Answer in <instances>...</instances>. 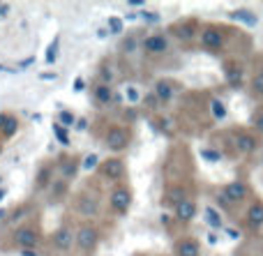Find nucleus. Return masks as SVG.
Instances as JSON below:
<instances>
[{"instance_id": "nucleus-18", "label": "nucleus", "mask_w": 263, "mask_h": 256, "mask_svg": "<svg viewBox=\"0 0 263 256\" xmlns=\"http://www.w3.org/2000/svg\"><path fill=\"white\" fill-rule=\"evenodd\" d=\"M196 215H199V206H196L194 199H185L182 203H178L173 208V220L178 224H192L196 220Z\"/></svg>"}, {"instance_id": "nucleus-1", "label": "nucleus", "mask_w": 263, "mask_h": 256, "mask_svg": "<svg viewBox=\"0 0 263 256\" xmlns=\"http://www.w3.org/2000/svg\"><path fill=\"white\" fill-rule=\"evenodd\" d=\"M106 208V189L100 180L92 175L86 183H81L77 189H72L67 206H65V215L72 222H92L100 220L102 210Z\"/></svg>"}, {"instance_id": "nucleus-11", "label": "nucleus", "mask_w": 263, "mask_h": 256, "mask_svg": "<svg viewBox=\"0 0 263 256\" xmlns=\"http://www.w3.org/2000/svg\"><path fill=\"white\" fill-rule=\"evenodd\" d=\"M90 100H92V104H95V109H100V111L111 109V106L118 102L116 86H111V83H104V81H100V78H95V81L90 83Z\"/></svg>"}, {"instance_id": "nucleus-30", "label": "nucleus", "mask_w": 263, "mask_h": 256, "mask_svg": "<svg viewBox=\"0 0 263 256\" xmlns=\"http://www.w3.org/2000/svg\"><path fill=\"white\" fill-rule=\"evenodd\" d=\"M74 120H77V118H74L72 111H60V115H58V125H60V127H72Z\"/></svg>"}, {"instance_id": "nucleus-26", "label": "nucleus", "mask_w": 263, "mask_h": 256, "mask_svg": "<svg viewBox=\"0 0 263 256\" xmlns=\"http://www.w3.org/2000/svg\"><path fill=\"white\" fill-rule=\"evenodd\" d=\"M229 16H231L233 21H242L245 26H256V21H259L252 9H236V12H231Z\"/></svg>"}, {"instance_id": "nucleus-27", "label": "nucleus", "mask_w": 263, "mask_h": 256, "mask_svg": "<svg viewBox=\"0 0 263 256\" xmlns=\"http://www.w3.org/2000/svg\"><path fill=\"white\" fill-rule=\"evenodd\" d=\"M250 95L256 97V100H263V69L254 74V78H252L250 83Z\"/></svg>"}, {"instance_id": "nucleus-19", "label": "nucleus", "mask_w": 263, "mask_h": 256, "mask_svg": "<svg viewBox=\"0 0 263 256\" xmlns=\"http://www.w3.org/2000/svg\"><path fill=\"white\" fill-rule=\"evenodd\" d=\"M185 199H192L190 194H187V189H185V185H180V183H173V185H168L166 189H164V194H162V206H166V208H176L178 203H182Z\"/></svg>"}, {"instance_id": "nucleus-28", "label": "nucleus", "mask_w": 263, "mask_h": 256, "mask_svg": "<svg viewBox=\"0 0 263 256\" xmlns=\"http://www.w3.org/2000/svg\"><path fill=\"white\" fill-rule=\"evenodd\" d=\"M210 111H213L215 113V118H227V109H224V102L222 100H217V97H213V100H210Z\"/></svg>"}, {"instance_id": "nucleus-5", "label": "nucleus", "mask_w": 263, "mask_h": 256, "mask_svg": "<svg viewBox=\"0 0 263 256\" xmlns=\"http://www.w3.org/2000/svg\"><path fill=\"white\" fill-rule=\"evenodd\" d=\"M74 238H77V222L63 217V222H60L51 233H46V243H44L46 254L72 256L74 254Z\"/></svg>"}, {"instance_id": "nucleus-32", "label": "nucleus", "mask_w": 263, "mask_h": 256, "mask_svg": "<svg viewBox=\"0 0 263 256\" xmlns=\"http://www.w3.org/2000/svg\"><path fill=\"white\" fill-rule=\"evenodd\" d=\"M252 125H254L256 132L263 134V106H261V109L254 113V118H252Z\"/></svg>"}, {"instance_id": "nucleus-12", "label": "nucleus", "mask_w": 263, "mask_h": 256, "mask_svg": "<svg viewBox=\"0 0 263 256\" xmlns=\"http://www.w3.org/2000/svg\"><path fill=\"white\" fill-rule=\"evenodd\" d=\"M166 35L173 37L176 42H180V44H190V42H194L201 35L199 21L196 18H180V21L171 23L166 28Z\"/></svg>"}, {"instance_id": "nucleus-16", "label": "nucleus", "mask_w": 263, "mask_h": 256, "mask_svg": "<svg viewBox=\"0 0 263 256\" xmlns=\"http://www.w3.org/2000/svg\"><path fill=\"white\" fill-rule=\"evenodd\" d=\"M178 90H180V86H178L173 78H157L153 86V95L159 100V104L166 106L173 102V97L178 95Z\"/></svg>"}, {"instance_id": "nucleus-4", "label": "nucleus", "mask_w": 263, "mask_h": 256, "mask_svg": "<svg viewBox=\"0 0 263 256\" xmlns=\"http://www.w3.org/2000/svg\"><path fill=\"white\" fill-rule=\"evenodd\" d=\"M102 240H104V229L100 220L79 222L77 238H74V256H97Z\"/></svg>"}, {"instance_id": "nucleus-24", "label": "nucleus", "mask_w": 263, "mask_h": 256, "mask_svg": "<svg viewBox=\"0 0 263 256\" xmlns=\"http://www.w3.org/2000/svg\"><path fill=\"white\" fill-rule=\"evenodd\" d=\"M141 40H143V37H136V35L125 37L118 46L120 55H132V53H136V51H141Z\"/></svg>"}, {"instance_id": "nucleus-21", "label": "nucleus", "mask_w": 263, "mask_h": 256, "mask_svg": "<svg viewBox=\"0 0 263 256\" xmlns=\"http://www.w3.org/2000/svg\"><path fill=\"white\" fill-rule=\"evenodd\" d=\"M173 256H201V243L192 235L178 238L173 243Z\"/></svg>"}, {"instance_id": "nucleus-25", "label": "nucleus", "mask_w": 263, "mask_h": 256, "mask_svg": "<svg viewBox=\"0 0 263 256\" xmlns=\"http://www.w3.org/2000/svg\"><path fill=\"white\" fill-rule=\"evenodd\" d=\"M203 220H205V224H208L210 229H215V231H217V229H222V226H224L222 215H219V212L215 210L213 206H208V208H205V210H203Z\"/></svg>"}, {"instance_id": "nucleus-10", "label": "nucleus", "mask_w": 263, "mask_h": 256, "mask_svg": "<svg viewBox=\"0 0 263 256\" xmlns=\"http://www.w3.org/2000/svg\"><path fill=\"white\" fill-rule=\"evenodd\" d=\"M141 53L145 58H164L171 53V37L166 32H148L141 40Z\"/></svg>"}, {"instance_id": "nucleus-31", "label": "nucleus", "mask_w": 263, "mask_h": 256, "mask_svg": "<svg viewBox=\"0 0 263 256\" xmlns=\"http://www.w3.org/2000/svg\"><path fill=\"white\" fill-rule=\"evenodd\" d=\"M215 203H217V206H219V208H222V210H224V212H231V206H233V203H231V201H229V199H227V196H224V194H222V192H217V194H215Z\"/></svg>"}, {"instance_id": "nucleus-20", "label": "nucleus", "mask_w": 263, "mask_h": 256, "mask_svg": "<svg viewBox=\"0 0 263 256\" xmlns=\"http://www.w3.org/2000/svg\"><path fill=\"white\" fill-rule=\"evenodd\" d=\"M18 129H21V123H18L16 115L9 113V111H0V139L9 141L18 134Z\"/></svg>"}, {"instance_id": "nucleus-14", "label": "nucleus", "mask_w": 263, "mask_h": 256, "mask_svg": "<svg viewBox=\"0 0 263 256\" xmlns=\"http://www.w3.org/2000/svg\"><path fill=\"white\" fill-rule=\"evenodd\" d=\"M199 42H201V49L208 51V53H219L227 44V37L224 32L219 30L217 26H205L201 28V35H199Z\"/></svg>"}, {"instance_id": "nucleus-17", "label": "nucleus", "mask_w": 263, "mask_h": 256, "mask_svg": "<svg viewBox=\"0 0 263 256\" xmlns=\"http://www.w3.org/2000/svg\"><path fill=\"white\" fill-rule=\"evenodd\" d=\"M224 78H227L229 88L240 90L245 86V69H242V65L238 60H227L224 63Z\"/></svg>"}, {"instance_id": "nucleus-15", "label": "nucleus", "mask_w": 263, "mask_h": 256, "mask_svg": "<svg viewBox=\"0 0 263 256\" xmlns=\"http://www.w3.org/2000/svg\"><path fill=\"white\" fill-rule=\"evenodd\" d=\"M219 192H222L231 203H245L247 199L252 196L250 183H245V180H240V178H238V180H231L229 185H224Z\"/></svg>"}, {"instance_id": "nucleus-33", "label": "nucleus", "mask_w": 263, "mask_h": 256, "mask_svg": "<svg viewBox=\"0 0 263 256\" xmlns=\"http://www.w3.org/2000/svg\"><path fill=\"white\" fill-rule=\"evenodd\" d=\"M261 164H263V152H261Z\"/></svg>"}, {"instance_id": "nucleus-9", "label": "nucleus", "mask_w": 263, "mask_h": 256, "mask_svg": "<svg viewBox=\"0 0 263 256\" xmlns=\"http://www.w3.org/2000/svg\"><path fill=\"white\" fill-rule=\"evenodd\" d=\"M58 178V171H55V157H49V160H42L40 166L35 169V175H32V194L37 196H44L49 192V187L53 185V180Z\"/></svg>"}, {"instance_id": "nucleus-13", "label": "nucleus", "mask_w": 263, "mask_h": 256, "mask_svg": "<svg viewBox=\"0 0 263 256\" xmlns=\"http://www.w3.org/2000/svg\"><path fill=\"white\" fill-rule=\"evenodd\" d=\"M69 196H72V185L65 180L55 178L53 185L49 187V192L44 194V206L49 208H58V206H67Z\"/></svg>"}, {"instance_id": "nucleus-2", "label": "nucleus", "mask_w": 263, "mask_h": 256, "mask_svg": "<svg viewBox=\"0 0 263 256\" xmlns=\"http://www.w3.org/2000/svg\"><path fill=\"white\" fill-rule=\"evenodd\" d=\"M44 243H46V231L42 226V215L32 217V220L0 233V252H5V254L42 252Z\"/></svg>"}, {"instance_id": "nucleus-29", "label": "nucleus", "mask_w": 263, "mask_h": 256, "mask_svg": "<svg viewBox=\"0 0 263 256\" xmlns=\"http://www.w3.org/2000/svg\"><path fill=\"white\" fill-rule=\"evenodd\" d=\"M201 155H203L205 160L210 162V164H215V162L222 160V152H219L217 148H203V150H201Z\"/></svg>"}, {"instance_id": "nucleus-8", "label": "nucleus", "mask_w": 263, "mask_h": 256, "mask_svg": "<svg viewBox=\"0 0 263 256\" xmlns=\"http://www.w3.org/2000/svg\"><path fill=\"white\" fill-rule=\"evenodd\" d=\"M83 169V155L81 152H60L55 157V171H58V178L65 183L74 185Z\"/></svg>"}, {"instance_id": "nucleus-3", "label": "nucleus", "mask_w": 263, "mask_h": 256, "mask_svg": "<svg viewBox=\"0 0 263 256\" xmlns=\"http://www.w3.org/2000/svg\"><path fill=\"white\" fill-rule=\"evenodd\" d=\"M90 134L109 155H123L134 141V129H132L129 123L106 118V115L97 118L90 125Z\"/></svg>"}, {"instance_id": "nucleus-7", "label": "nucleus", "mask_w": 263, "mask_h": 256, "mask_svg": "<svg viewBox=\"0 0 263 256\" xmlns=\"http://www.w3.org/2000/svg\"><path fill=\"white\" fill-rule=\"evenodd\" d=\"M132 203H134V189L129 183H120L114 187H106V208L111 217L116 220H123L127 217V212L132 210Z\"/></svg>"}, {"instance_id": "nucleus-34", "label": "nucleus", "mask_w": 263, "mask_h": 256, "mask_svg": "<svg viewBox=\"0 0 263 256\" xmlns=\"http://www.w3.org/2000/svg\"><path fill=\"white\" fill-rule=\"evenodd\" d=\"M72 256H74V254H72Z\"/></svg>"}, {"instance_id": "nucleus-22", "label": "nucleus", "mask_w": 263, "mask_h": 256, "mask_svg": "<svg viewBox=\"0 0 263 256\" xmlns=\"http://www.w3.org/2000/svg\"><path fill=\"white\" fill-rule=\"evenodd\" d=\"M233 143H236V148L240 152H245V155H252V152L259 150V136L252 132H245V129H240V132H236V139H233Z\"/></svg>"}, {"instance_id": "nucleus-23", "label": "nucleus", "mask_w": 263, "mask_h": 256, "mask_svg": "<svg viewBox=\"0 0 263 256\" xmlns=\"http://www.w3.org/2000/svg\"><path fill=\"white\" fill-rule=\"evenodd\" d=\"M245 220L252 229H261L263 226V201L256 199V201L250 203V208H247V212H245Z\"/></svg>"}, {"instance_id": "nucleus-6", "label": "nucleus", "mask_w": 263, "mask_h": 256, "mask_svg": "<svg viewBox=\"0 0 263 256\" xmlns=\"http://www.w3.org/2000/svg\"><path fill=\"white\" fill-rule=\"evenodd\" d=\"M127 160L123 155H106L104 160H100L95 169V178L100 180L102 185L106 187H114V185H120V183H127Z\"/></svg>"}]
</instances>
